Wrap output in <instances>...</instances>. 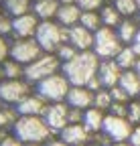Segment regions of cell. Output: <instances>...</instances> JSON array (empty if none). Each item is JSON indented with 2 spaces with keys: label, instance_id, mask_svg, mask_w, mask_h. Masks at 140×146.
Masks as SVG:
<instances>
[{
  "label": "cell",
  "instance_id": "4",
  "mask_svg": "<svg viewBox=\"0 0 140 146\" xmlns=\"http://www.w3.org/2000/svg\"><path fill=\"white\" fill-rule=\"evenodd\" d=\"M35 41L39 43L43 53H55L67 41V29H63L59 23L41 21L35 33Z\"/></svg>",
  "mask_w": 140,
  "mask_h": 146
},
{
  "label": "cell",
  "instance_id": "5",
  "mask_svg": "<svg viewBox=\"0 0 140 146\" xmlns=\"http://www.w3.org/2000/svg\"><path fill=\"white\" fill-rule=\"evenodd\" d=\"M69 87H71V83L67 81L63 73H55V75H51L35 85V94H39L47 104H59V102H65Z\"/></svg>",
  "mask_w": 140,
  "mask_h": 146
},
{
  "label": "cell",
  "instance_id": "18",
  "mask_svg": "<svg viewBox=\"0 0 140 146\" xmlns=\"http://www.w3.org/2000/svg\"><path fill=\"white\" fill-rule=\"evenodd\" d=\"M104 120H106V112H102V110H98V108H90V110H85V114H83V126L92 134L102 132Z\"/></svg>",
  "mask_w": 140,
  "mask_h": 146
},
{
  "label": "cell",
  "instance_id": "10",
  "mask_svg": "<svg viewBox=\"0 0 140 146\" xmlns=\"http://www.w3.org/2000/svg\"><path fill=\"white\" fill-rule=\"evenodd\" d=\"M43 120L47 122V126L53 130L55 134H59L63 128L69 124V106L65 102H59V104H49L45 114H43Z\"/></svg>",
  "mask_w": 140,
  "mask_h": 146
},
{
  "label": "cell",
  "instance_id": "41",
  "mask_svg": "<svg viewBox=\"0 0 140 146\" xmlns=\"http://www.w3.org/2000/svg\"><path fill=\"white\" fill-rule=\"evenodd\" d=\"M132 49L136 51V55L140 57V29H138V33H136V36H134V41H132Z\"/></svg>",
  "mask_w": 140,
  "mask_h": 146
},
{
  "label": "cell",
  "instance_id": "38",
  "mask_svg": "<svg viewBox=\"0 0 140 146\" xmlns=\"http://www.w3.org/2000/svg\"><path fill=\"white\" fill-rule=\"evenodd\" d=\"M128 144H130V146H140V124H136V126L132 128V134H130V138H128Z\"/></svg>",
  "mask_w": 140,
  "mask_h": 146
},
{
  "label": "cell",
  "instance_id": "12",
  "mask_svg": "<svg viewBox=\"0 0 140 146\" xmlns=\"http://www.w3.org/2000/svg\"><path fill=\"white\" fill-rule=\"evenodd\" d=\"M98 77L102 81V85L106 89H112L120 83L122 77V67L114 61V59H102L100 67H98Z\"/></svg>",
  "mask_w": 140,
  "mask_h": 146
},
{
  "label": "cell",
  "instance_id": "19",
  "mask_svg": "<svg viewBox=\"0 0 140 146\" xmlns=\"http://www.w3.org/2000/svg\"><path fill=\"white\" fill-rule=\"evenodd\" d=\"M118 85L124 89L132 100L138 98V94H140V77L136 75V71H134V69L122 71V77H120V83H118Z\"/></svg>",
  "mask_w": 140,
  "mask_h": 146
},
{
  "label": "cell",
  "instance_id": "8",
  "mask_svg": "<svg viewBox=\"0 0 140 146\" xmlns=\"http://www.w3.org/2000/svg\"><path fill=\"white\" fill-rule=\"evenodd\" d=\"M43 55V49L39 47V43L33 39H16L14 43H10V59L19 61L23 65L33 63L35 59H39Z\"/></svg>",
  "mask_w": 140,
  "mask_h": 146
},
{
  "label": "cell",
  "instance_id": "44",
  "mask_svg": "<svg viewBox=\"0 0 140 146\" xmlns=\"http://www.w3.org/2000/svg\"><path fill=\"white\" fill-rule=\"evenodd\" d=\"M134 71H136V75L140 77V57H138V61H136V65H134Z\"/></svg>",
  "mask_w": 140,
  "mask_h": 146
},
{
  "label": "cell",
  "instance_id": "21",
  "mask_svg": "<svg viewBox=\"0 0 140 146\" xmlns=\"http://www.w3.org/2000/svg\"><path fill=\"white\" fill-rule=\"evenodd\" d=\"M114 61L122 67V71H128V69H134L136 61H138V55L136 51L132 49V45H124L122 47V51L114 57Z\"/></svg>",
  "mask_w": 140,
  "mask_h": 146
},
{
  "label": "cell",
  "instance_id": "28",
  "mask_svg": "<svg viewBox=\"0 0 140 146\" xmlns=\"http://www.w3.org/2000/svg\"><path fill=\"white\" fill-rule=\"evenodd\" d=\"M79 25H81V27H85L87 31L96 33L98 29H102V18H100V12H81Z\"/></svg>",
  "mask_w": 140,
  "mask_h": 146
},
{
  "label": "cell",
  "instance_id": "37",
  "mask_svg": "<svg viewBox=\"0 0 140 146\" xmlns=\"http://www.w3.org/2000/svg\"><path fill=\"white\" fill-rule=\"evenodd\" d=\"M83 114H85V110L69 108V124H83Z\"/></svg>",
  "mask_w": 140,
  "mask_h": 146
},
{
  "label": "cell",
  "instance_id": "52",
  "mask_svg": "<svg viewBox=\"0 0 140 146\" xmlns=\"http://www.w3.org/2000/svg\"><path fill=\"white\" fill-rule=\"evenodd\" d=\"M138 100H140V94H138Z\"/></svg>",
  "mask_w": 140,
  "mask_h": 146
},
{
  "label": "cell",
  "instance_id": "31",
  "mask_svg": "<svg viewBox=\"0 0 140 146\" xmlns=\"http://www.w3.org/2000/svg\"><path fill=\"white\" fill-rule=\"evenodd\" d=\"M126 118H128V122L132 126L140 124V100H132L128 104V116Z\"/></svg>",
  "mask_w": 140,
  "mask_h": 146
},
{
  "label": "cell",
  "instance_id": "1",
  "mask_svg": "<svg viewBox=\"0 0 140 146\" xmlns=\"http://www.w3.org/2000/svg\"><path fill=\"white\" fill-rule=\"evenodd\" d=\"M100 61L102 59L94 51H79L71 61L61 65V73L71 85H87L98 75Z\"/></svg>",
  "mask_w": 140,
  "mask_h": 146
},
{
  "label": "cell",
  "instance_id": "47",
  "mask_svg": "<svg viewBox=\"0 0 140 146\" xmlns=\"http://www.w3.org/2000/svg\"><path fill=\"white\" fill-rule=\"evenodd\" d=\"M61 4H75V0H59Z\"/></svg>",
  "mask_w": 140,
  "mask_h": 146
},
{
  "label": "cell",
  "instance_id": "29",
  "mask_svg": "<svg viewBox=\"0 0 140 146\" xmlns=\"http://www.w3.org/2000/svg\"><path fill=\"white\" fill-rule=\"evenodd\" d=\"M79 51L71 45V43H69V41H65L57 51H55V55H57V59L61 61V63H67V61H71L73 57H75V55H77Z\"/></svg>",
  "mask_w": 140,
  "mask_h": 146
},
{
  "label": "cell",
  "instance_id": "49",
  "mask_svg": "<svg viewBox=\"0 0 140 146\" xmlns=\"http://www.w3.org/2000/svg\"><path fill=\"white\" fill-rule=\"evenodd\" d=\"M85 146H100V144H96V142H90V144H85Z\"/></svg>",
  "mask_w": 140,
  "mask_h": 146
},
{
  "label": "cell",
  "instance_id": "3",
  "mask_svg": "<svg viewBox=\"0 0 140 146\" xmlns=\"http://www.w3.org/2000/svg\"><path fill=\"white\" fill-rule=\"evenodd\" d=\"M61 61L57 59L55 53H43L39 59H35L33 63L25 65V79L33 85H37L39 81L55 75V73H61Z\"/></svg>",
  "mask_w": 140,
  "mask_h": 146
},
{
  "label": "cell",
  "instance_id": "46",
  "mask_svg": "<svg viewBox=\"0 0 140 146\" xmlns=\"http://www.w3.org/2000/svg\"><path fill=\"white\" fill-rule=\"evenodd\" d=\"M0 81H4V69H2V63H0Z\"/></svg>",
  "mask_w": 140,
  "mask_h": 146
},
{
  "label": "cell",
  "instance_id": "51",
  "mask_svg": "<svg viewBox=\"0 0 140 146\" xmlns=\"http://www.w3.org/2000/svg\"><path fill=\"white\" fill-rule=\"evenodd\" d=\"M2 106H4V102H2V100H0V108H2Z\"/></svg>",
  "mask_w": 140,
  "mask_h": 146
},
{
  "label": "cell",
  "instance_id": "25",
  "mask_svg": "<svg viewBox=\"0 0 140 146\" xmlns=\"http://www.w3.org/2000/svg\"><path fill=\"white\" fill-rule=\"evenodd\" d=\"M2 69H4V79H25V65L14 59H6L2 63Z\"/></svg>",
  "mask_w": 140,
  "mask_h": 146
},
{
  "label": "cell",
  "instance_id": "27",
  "mask_svg": "<svg viewBox=\"0 0 140 146\" xmlns=\"http://www.w3.org/2000/svg\"><path fill=\"white\" fill-rule=\"evenodd\" d=\"M112 94H110V89H100V91H96L94 94V108H98V110H102V112H106L108 114V110L112 108Z\"/></svg>",
  "mask_w": 140,
  "mask_h": 146
},
{
  "label": "cell",
  "instance_id": "43",
  "mask_svg": "<svg viewBox=\"0 0 140 146\" xmlns=\"http://www.w3.org/2000/svg\"><path fill=\"white\" fill-rule=\"evenodd\" d=\"M10 134V130H2V128H0V144H2L4 142V138Z\"/></svg>",
  "mask_w": 140,
  "mask_h": 146
},
{
  "label": "cell",
  "instance_id": "11",
  "mask_svg": "<svg viewBox=\"0 0 140 146\" xmlns=\"http://www.w3.org/2000/svg\"><path fill=\"white\" fill-rule=\"evenodd\" d=\"M92 136L94 134L83 124H67L59 132V138L69 146H85V144L92 142Z\"/></svg>",
  "mask_w": 140,
  "mask_h": 146
},
{
  "label": "cell",
  "instance_id": "26",
  "mask_svg": "<svg viewBox=\"0 0 140 146\" xmlns=\"http://www.w3.org/2000/svg\"><path fill=\"white\" fill-rule=\"evenodd\" d=\"M122 14L116 10V6H104L102 12H100V18H102V27H110V29H116L120 23H122Z\"/></svg>",
  "mask_w": 140,
  "mask_h": 146
},
{
  "label": "cell",
  "instance_id": "2",
  "mask_svg": "<svg viewBox=\"0 0 140 146\" xmlns=\"http://www.w3.org/2000/svg\"><path fill=\"white\" fill-rule=\"evenodd\" d=\"M12 134L25 144H31V142L45 144L53 138L55 132L47 126V122L41 116H19V120L12 126Z\"/></svg>",
  "mask_w": 140,
  "mask_h": 146
},
{
  "label": "cell",
  "instance_id": "32",
  "mask_svg": "<svg viewBox=\"0 0 140 146\" xmlns=\"http://www.w3.org/2000/svg\"><path fill=\"white\" fill-rule=\"evenodd\" d=\"M110 94H112V102H114V104H130V102H132V98H130L120 85L112 87V89H110Z\"/></svg>",
  "mask_w": 140,
  "mask_h": 146
},
{
  "label": "cell",
  "instance_id": "15",
  "mask_svg": "<svg viewBox=\"0 0 140 146\" xmlns=\"http://www.w3.org/2000/svg\"><path fill=\"white\" fill-rule=\"evenodd\" d=\"M67 41L71 43L77 51H92V47H94V33L87 31L81 25H75L71 29H67Z\"/></svg>",
  "mask_w": 140,
  "mask_h": 146
},
{
  "label": "cell",
  "instance_id": "23",
  "mask_svg": "<svg viewBox=\"0 0 140 146\" xmlns=\"http://www.w3.org/2000/svg\"><path fill=\"white\" fill-rule=\"evenodd\" d=\"M29 8H31L29 0H4V10L12 18L23 16V14H29Z\"/></svg>",
  "mask_w": 140,
  "mask_h": 146
},
{
  "label": "cell",
  "instance_id": "24",
  "mask_svg": "<svg viewBox=\"0 0 140 146\" xmlns=\"http://www.w3.org/2000/svg\"><path fill=\"white\" fill-rule=\"evenodd\" d=\"M19 120V112H16V108L14 106H2L0 108V128L2 130H10L12 132V126L14 122Z\"/></svg>",
  "mask_w": 140,
  "mask_h": 146
},
{
  "label": "cell",
  "instance_id": "40",
  "mask_svg": "<svg viewBox=\"0 0 140 146\" xmlns=\"http://www.w3.org/2000/svg\"><path fill=\"white\" fill-rule=\"evenodd\" d=\"M85 87H87V89H92L94 94H96V91H100V89H104V85H102V81H100V77H98V75H96L90 83H87Z\"/></svg>",
  "mask_w": 140,
  "mask_h": 146
},
{
  "label": "cell",
  "instance_id": "33",
  "mask_svg": "<svg viewBox=\"0 0 140 146\" xmlns=\"http://www.w3.org/2000/svg\"><path fill=\"white\" fill-rule=\"evenodd\" d=\"M75 4L83 12H96L98 8H102V0H75Z\"/></svg>",
  "mask_w": 140,
  "mask_h": 146
},
{
  "label": "cell",
  "instance_id": "16",
  "mask_svg": "<svg viewBox=\"0 0 140 146\" xmlns=\"http://www.w3.org/2000/svg\"><path fill=\"white\" fill-rule=\"evenodd\" d=\"M47 106L49 104L39 94H31V96H27L19 106H16V112H19V116H41L43 118Z\"/></svg>",
  "mask_w": 140,
  "mask_h": 146
},
{
  "label": "cell",
  "instance_id": "48",
  "mask_svg": "<svg viewBox=\"0 0 140 146\" xmlns=\"http://www.w3.org/2000/svg\"><path fill=\"white\" fill-rule=\"evenodd\" d=\"M25 146H45V144H41V142H31V144H25Z\"/></svg>",
  "mask_w": 140,
  "mask_h": 146
},
{
  "label": "cell",
  "instance_id": "45",
  "mask_svg": "<svg viewBox=\"0 0 140 146\" xmlns=\"http://www.w3.org/2000/svg\"><path fill=\"white\" fill-rule=\"evenodd\" d=\"M110 146H130L128 142H114V144H110Z\"/></svg>",
  "mask_w": 140,
  "mask_h": 146
},
{
  "label": "cell",
  "instance_id": "35",
  "mask_svg": "<svg viewBox=\"0 0 140 146\" xmlns=\"http://www.w3.org/2000/svg\"><path fill=\"white\" fill-rule=\"evenodd\" d=\"M108 114L120 116V118H126V116H128V104H112V108L108 110Z\"/></svg>",
  "mask_w": 140,
  "mask_h": 146
},
{
  "label": "cell",
  "instance_id": "22",
  "mask_svg": "<svg viewBox=\"0 0 140 146\" xmlns=\"http://www.w3.org/2000/svg\"><path fill=\"white\" fill-rule=\"evenodd\" d=\"M138 29H140V27H138L134 21H130V18L122 21V23L116 27V33H118V36H120L122 45H132V41H134V36H136Z\"/></svg>",
  "mask_w": 140,
  "mask_h": 146
},
{
  "label": "cell",
  "instance_id": "9",
  "mask_svg": "<svg viewBox=\"0 0 140 146\" xmlns=\"http://www.w3.org/2000/svg\"><path fill=\"white\" fill-rule=\"evenodd\" d=\"M132 124L128 122V118H120V116H112L106 114V120H104V128L102 132L110 138V142H128L130 134H132Z\"/></svg>",
  "mask_w": 140,
  "mask_h": 146
},
{
  "label": "cell",
  "instance_id": "7",
  "mask_svg": "<svg viewBox=\"0 0 140 146\" xmlns=\"http://www.w3.org/2000/svg\"><path fill=\"white\" fill-rule=\"evenodd\" d=\"M31 94H33V85L27 79H4V81H0V100L6 106L16 108Z\"/></svg>",
  "mask_w": 140,
  "mask_h": 146
},
{
  "label": "cell",
  "instance_id": "50",
  "mask_svg": "<svg viewBox=\"0 0 140 146\" xmlns=\"http://www.w3.org/2000/svg\"><path fill=\"white\" fill-rule=\"evenodd\" d=\"M136 6H138V10H140V0H136Z\"/></svg>",
  "mask_w": 140,
  "mask_h": 146
},
{
  "label": "cell",
  "instance_id": "30",
  "mask_svg": "<svg viewBox=\"0 0 140 146\" xmlns=\"http://www.w3.org/2000/svg\"><path fill=\"white\" fill-rule=\"evenodd\" d=\"M116 10L124 16H134L138 12V6H136V0H116Z\"/></svg>",
  "mask_w": 140,
  "mask_h": 146
},
{
  "label": "cell",
  "instance_id": "14",
  "mask_svg": "<svg viewBox=\"0 0 140 146\" xmlns=\"http://www.w3.org/2000/svg\"><path fill=\"white\" fill-rule=\"evenodd\" d=\"M37 27H39V18L31 12L12 18V35L16 39H33L37 33Z\"/></svg>",
  "mask_w": 140,
  "mask_h": 146
},
{
  "label": "cell",
  "instance_id": "34",
  "mask_svg": "<svg viewBox=\"0 0 140 146\" xmlns=\"http://www.w3.org/2000/svg\"><path fill=\"white\" fill-rule=\"evenodd\" d=\"M8 33H12V18L8 14H2L0 12V35L6 36Z\"/></svg>",
  "mask_w": 140,
  "mask_h": 146
},
{
  "label": "cell",
  "instance_id": "39",
  "mask_svg": "<svg viewBox=\"0 0 140 146\" xmlns=\"http://www.w3.org/2000/svg\"><path fill=\"white\" fill-rule=\"evenodd\" d=\"M0 146H25V142H23V140H19V138H16V136L10 132V134L4 138V142L0 144Z\"/></svg>",
  "mask_w": 140,
  "mask_h": 146
},
{
  "label": "cell",
  "instance_id": "36",
  "mask_svg": "<svg viewBox=\"0 0 140 146\" xmlns=\"http://www.w3.org/2000/svg\"><path fill=\"white\" fill-rule=\"evenodd\" d=\"M6 59H10V43L0 35V63H4Z\"/></svg>",
  "mask_w": 140,
  "mask_h": 146
},
{
  "label": "cell",
  "instance_id": "20",
  "mask_svg": "<svg viewBox=\"0 0 140 146\" xmlns=\"http://www.w3.org/2000/svg\"><path fill=\"white\" fill-rule=\"evenodd\" d=\"M59 6H61L59 0H37L33 10H35V16L41 18V21H51L53 16H57Z\"/></svg>",
  "mask_w": 140,
  "mask_h": 146
},
{
  "label": "cell",
  "instance_id": "6",
  "mask_svg": "<svg viewBox=\"0 0 140 146\" xmlns=\"http://www.w3.org/2000/svg\"><path fill=\"white\" fill-rule=\"evenodd\" d=\"M122 41L116 33V29L110 27H102L94 33V47L92 51L98 55L100 59H114L116 55L122 51Z\"/></svg>",
  "mask_w": 140,
  "mask_h": 146
},
{
  "label": "cell",
  "instance_id": "42",
  "mask_svg": "<svg viewBox=\"0 0 140 146\" xmlns=\"http://www.w3.org/2000/svg\"><path fill=\"white\" fill-rule=\"evenodd\" d=\"M45 146H69V144H65L61 138H51V140H49Z\"/></svg>",
  "mask_w": 140,
  "mask_h": 146
},
{
  "label": "cell",
  "instance_id": "13",
  "mask_svg": "<svg viewBox=\"0 0 140 146\" xmlns=\"http://www.w3.org/2000/svg\"><path fill=\"white\" fill-rule=\"evenodd\" d=\"M65 104L69 108L90 110V108H94V91L87 89L85 85H71L67 98H65Z\"/></svg>",
  "mask_w": 140,
  "mask_h": 146
},
{
  "label": "cell",
  "instance_id": "17",
  "mask_svg": "<svg viewBox=\"0 0 140 146\" xmlns=\"http://www.w3.org/2000/svg\"><path fill=\"white\" fill-rule=\"evenodd\" d=\"M81 8L77 4H61L57 10V21L61 27L65 29H71L75 25H79V18H81Z\"/></svg>",
  "mask_w": 140,
  "mask_h": 146
}]
</instances>
